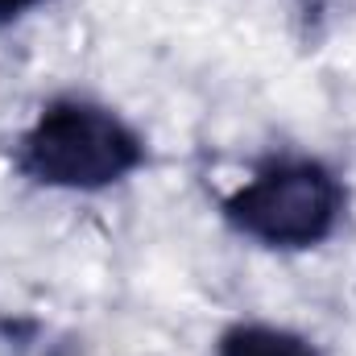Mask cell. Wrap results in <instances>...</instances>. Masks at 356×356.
I'll return each instance as SVG.
<instances>
[{
    "instance_id": "obj_1",
    "label": "cell",
    "mask_w": 356,
    "mask_h": 356,
    "mask_svg": "<svg viewBox=\"0 0 356 356\" xmlns=\"http://www.w3.org/2000/svg\"><path fill=\"white\" fill-rule=\"evenodd\" d=\"M145 166V141L112 108L91 99H54L25 129L17 170L54 191H104Z\"/></svg>"
},
{
    "instance_id": "obj_3",
    "label": "cell",
    "mask_w": 356,
    "mask_h": 356,
    "mask_svg": "<svg viewBox=\"0 0 356 356\" xmlns=\"http://www.w3.org/2000/svg\"><path fill=\"white\" fill-rule=\"evenodd\" d=\"M216 356H319V348L307 336L273 323H236L220 336Z\"/></svg>"
},
{
    "instance_id": "obj_2",
    "label": "cell",
    "mask_w": 356,
    "mask_h": 356,
    "mask_svg": "<svg viewBox=\"0 0 356 356\" xmlns=\"http://www.w3.org/2000/svg\"><path fill=\"white\" fill-rule=\"evenodd\" d=\"M344 182L315 158H273L224 199V220L266 249H315L344 220Z\"/></svg>"
},
{
    "instance_id": "obj_5",
    "label": "cell",
    "mask_w": 356,
    "mask_h": 356,
    "mask_svg": "<svg viewBox=\"0 0 356 356\" xmlns=\"http://www.w3.org/2000/svg\"><path fill=\"white\" fill-rule=\"evenodd\" d=\"M25 356H63V353L46 348V340H33V344H25Z\"/></svg>"
},
{
    "instance_id": "obj_4",
    "label": "cell",
    "mask_w": 356,
    "mask_h": 356,
    "mask_svg": "<svg viewBox=\"0 0 356 356\" xmlns=\"http://www.w3.org/2000/svg\"><path fill=\"white\" fill-rule=\"evenodd\" d=\"M42 0H0V25H8V21H17V17H25L29 8H38Z\"/></svg>"
}]
</instances>
